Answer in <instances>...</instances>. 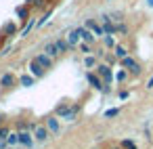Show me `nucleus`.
Listing matches in <instances>:
<instances>
[{"label":"nucleus","mask_w":153,"mask_h":149,"mask_svg":"<svg viewBox=\"0 0 153 149\" xmlns=\"http://www.w3.org/2000/svg\"><path fill=\"white\" fill-rule=\"evenodd\" d=\"M97 74L103 78V82L105 84H111V80H113V74H111V67L109 65H103V63H97Z\"/></svg>","instance_id":"obj_1"},{"label":"nucleus","mask_w":153,"mask_h":149,"mask_svg":"<svg viewBox=\"0 0 153 149\" xmlns=\"http://www.w3.org/2000/svg\"><path fill=\"white\" fill-rule=\"evenodd\" d=\"M78 113V107H69V105H59L57 107V115L65 118V120H74Z\"/></svg>","instance_id":"obj_2"},{"label":"nucleus","mask_w":153,"mask_h":149,"mask_svg":"<svg viewBox=\"0 0 153 149\" xmlns=\"http://www.w3.org/2000/svg\"><path fill=\"white\" fill-rule=\"evenodd\" d=\"M30 74H32L34 78H42V76L46 74V69L40 65V61H38V59H32V63H30Z\"/></svg>","instance_id":"obj_3"},{"label":"nucleus","mask_w":153,"mask_h":149,"mask_svg":"<svg viewBox=\"0 0 153 149\" xmlns=\"http://www.w3.org/2000/svg\"><path fill=\"white\" fill-rule=\"evenodd\" d=\"M86 80H88V84H90L92 88H97V90H103V86H105V84H103V78H101L99 74H92V72H90V74L86 76Z\"/></svg>","instance_id":"obj_4"},{"label":"nucleus","mask_w":153,"mask_h":149,"mask_svg":"<svg viewBox=\"0 0 153 149\" xmlns=\"http://www.w3.org/2000/svg\"><path fill=\"white\" fill-rule=\"evenodd\" d=\"M34 136H36V141H46V139H48V128H46V124H36V126H34Z\"/></svg>","instance_id":"obj_5"},{"label":"nucleus","mask_w":153,"mask_h":149,"mask_svg":"<svg viewBox=\"0 0 153 149\" xmlns=\"http://www.w3.org/2000/svg\"><path fill=\"white\" fill-rule=\"evenodd\" d=\"M80 40H82V28L71 30V32H69V36H67V42H69L71 46H76V44H80Z\"/></svg>","instance_id":"obj_6"},{"label":"nucleus","mask_w":153,"mask_h":149,"mask_svg":"<svg viewBox=\"0 0 153 149\" xmlns=\"http://www.w3.org/2000/svg\"><path fill=\"white\" fill-rule=\"evenodd\" d=\"M15 82H17L15 74H4L2 78H0V86L2 88H11V86H15Z\"/></svg>","instance_id":"obj_7"},{"label":"nucleus","mask_w":153,"mask_h":149,"mask_svg":"<svg viewBox=\"0 0 153 149\" xmlns=\"http://www.w3.org/2000/svg\"><path fill=\"white\" fill-rule=\"evenodd\" d=\"M36 59L40 61V65H42L44 69H51V67H53V57H51L48 53H44V55H38Z\"/></svg>","instance_id":"obj_8"},{"label":"nucleus","mask_w":153,"mask_h":149,"mask_svg":"<svg viewBox=\"0 0 153 149\" xmlns=\"http://www.w3.org/2000/svg\"><path fill=\"white\" fill-rule=\"evenodd\" d=\"M46 128H48V132H59V130H61L59 118H48V120H46Z\"/></svg>","instance_id":"obj_9"},{"label":"nucleus","mask_w":153,"mask_h":149,"mask_svg":"<svg viewBox=\"0 0 153 149\" xmlns=\"http://www.w3.org/2000/svg\"><path fill=\"white\" fill-rule=\"evenodd\" d=\"M19 143H21V145H25V147H32V145H34L32 134H30L27 130H21V132H19Z\"/></svg>","instance_id":"obj_10"},{"label":"nucleus","mask_w":153,"mask_h":149,"mask_svg":"<svg viewBox=\"0 0 153 149\" xmlns=\"http://www.w3.org/2000/svg\"><path fill=\"white\" fill-rule=\"evenodd\" d=\"M103 28H105V34H115V32H117V25L111 23L109 17H103Z\"/></svg>","instance_id":"obj_11"},{"label":"nucleus","mask_w":153,"mask_h":149,"mask_svg":"<svg viewBox=\"0 0 153 149\" xmlns=\"http://www.w3.org/2000/svg\"><path fill=\"white\" fill-rule=\"evenodd\" d=\"M82 40H84V42H88V44H92V42L97 40V36H94V32H92V30L82 28Z\"/></svg>","instance_id":"obj_12"},{"label":"nucleus","mask_w":153,"mask_h":149,"mask_svg":"<svg viewBox=\"0 0 153 149\" xmlns=\"http://www.w3.org/2000/svg\"><path fill=\"white\" fill-rule=\"evenodd\" d=\"M34 80H36V78H34L32 74H23V76L19 78V84H21L23 88H30V86H34Z\"/></svg>","instance_id":"obj_13"},{"label":"nucleus","mask_w":153,"mask_h":149,"mask_svg":"<svg viewBox=\"0 0 153 149\" xmlns=\"http://www.w3.org/2000/svg\"><path fill=\"white\" fill-rule=\"evenodd\" d=\"M15 34H17V23L15 21H9L4 25V30H2V36H15Z\"/></svg>","instance_id":"obj_14"},{"label":"nucleus","mask_w":153,"mask_h":149,"mask_svg":"<svg viewBox=\"0 0 153 149\" xmlns=\"http://www.w3.org/2000/svg\"><path fill=\"white\" fill-rule=\"evenodd\" d=\"M103 42H105L107 48H115V38H113V34H105V36H103Z\"/></svg>","instance_id":"obj_15"},{"label":"nucleus","mask_w":153,"mask_h":149,"mask_svg":"<svg viewBox=\"0 0 153 149\" xmlns=\"http://www.w3.org/2000/svg\"><path fill=\"white\" fill-rule=\"evenodd\" d=\"M57 48H59V53H67V51L71 48V44H69L67 40L61 38V40H57Z\"/></svg>","instance_id":"obj_16"},{"label":"nucleus","mask_w":153,"mask_h":149,"mask_svg":"<svg viewBox=\"0 0 153 149\" xmlns=\"http://www.w3.org/2000/svg\"><path fill=\"white\" fill-rule=\"evenodd\" d=\"M46 53H48L51 57H57V55H61V53H59V48H57V42H48V44H46Z\"/></svg>","instance_id":"obj_17"},{"label":"nucleus","mask_w":153,"mask_h":149,"mask_svg":"<svg viewBox=\"0 0 153 149\" xmlns=\"http://www.w3.org/2000/svg\"><path fill=\"white\" fill-rule=\"evenodd\" d=\"M113 51H115V57H117V59H124V57L128 55V51H126L122 44H115V48H113Z\"/></svg>","instance_id":"obj_18"},{"label":"nucleus","mask_w":153,"mask_h":149,"mask_svg":"<svg viewBox=\"0 0 153 149\" xmlns=\"http://www.w3.org/2000/svg\"><path fill=\"white\" fill-rule=\"evenodd\" d=\"M7 143L13 147V145H17L19 143V132H9V136H7Z\"/></svg>","instance_id":"obj_19"},{"label":"nucleus","mask_w":153,"mask_h":149,"mask_svg":"<svg viewBox=\"0 0 153 149\" xmlns=\"http://www.w3.org/2000/svg\"><path fill=\"white\" fill-rule=\"evenodd\" d=\"M120 61H122V67H126V69H130V67L134 65V59H132V57H128V55H126L124 59H120Z\"/></svg>","instance_id":"obj_20"},{"label":"nucleus","mask_w":153,"mask_h":149,"mask_svg":"<svg viewBox=\"0 0 153 149\" xmlns=\"http://www.w3.org/2000/svg\"><path fill=\"white\" fill-rule=\"evenodd\" d=\"M32 28H36V21L32 19V21H27V25L23 28V32H21V36H27L30 32H32Z\"/></svg>","instance_id":"obj_21"},{"label":"nucleus","mask_w":153,"mask_h":149,"mask_svg":"<svg viewBox=\"0 0 153 149\" xmlns=\"http://www.w3.org/2000/svg\"><path fill=\"white\" fill-rule=\"evenodd\" d=\"M120 145H122V149H136V143H134V141H128V139L122 141Z\"/></svg>","instance_id":"obj_22"},{"label":"nucleus","mask_w":153,"mask_h":149,"mask_svg":"<svg viewBox=\"0 0 153 149\" xmlns=\"http://www.w3.org/2000/svg\"><path fill=\"white\" fill-rule=\"evenodd\" d=\"M15 13H17V17H21V19H27V9H25V7H19Z\"/></svg>","instance_id":"obj_23"},{"label":"nucleus","mask_w":153,"mask_h":149,"mask_svg":"<svg viewBox=\"0 0 153 149\" xmlns=\"http://www.w3.org/2000/svg\"><path fill=\"white\" fill-rule=\"evenodd\" d=\"M84 65H86V67H97V59H94V57H86V59H84Z\"/></svg>","instance_id":"obj_24"},{"label":"nucleus","mask_w":153,"mask_h":149,"mask_svg":"<svg viewBox=\"0 0 153 149\" xmlns=\"http://www.w3.org/2000/svg\"><path fill=\"white\" fill-rule=\"evenodd\" d=\"M117 113H120V107H113V109H107L105 111V118H115Z\"/></svg>","instance_id":"obj_25"},{"label":"nucleus","mask_w":153,"mask_h":149,"mask_svg":"<svg viewBox=\"0 0 153 149\" xmlns=\"http://www.w3.org/2000/svg\"><path fill=\"white\" fill-rule=\"evenodd\" d=\"M80 51H82V53H90V44L84 42V40H80Z\"/></svg>","instance_id":"obj_26"},{"label":"nucleus","mask_w":153,"mask_h":149,"mask_svg":"<svg viewBox=\"0 0 153 149\" xmlns=\"http://www.w3.org/2000/svg\"><path fill=\"white\" fill-rule=\"evenodd\" d=\"M9 132H11V130H9L7 126L0 124V139H7V136H9Z\"/></svg>","instance_id":"obj_27"},{"label":"nucleus","mask_w":153,"mask_h":149,"mask_svg":"<svg viewBox=\"0 0 153 149\" xmlns=\"http://www.w3.org/2000/svg\"><path fill=\"white\" fill-rule=\"evenodd\" d=\"M48 19H51V11H48V13H44V17H42V19H40V21H38L36 25H44V23H46Z\"/></svg>","instance_id":"obj_28"},{"label":"nucleus","mask_w":153,"mask_h":149,"mask_svg":"<svg viewBox=\"0 0 153 149\" xmlns=\"http://www.w3.org/2000/svg\"><path fill=\"white\" fill-rule=\"evenodd\" d=\"M128 72H130V74H132V76H138V74H140V67H138V65H136V63H134V65H132V67H130V69H128Z\"/></svg>","instance_id":"obj_29"},{"label":"nucleus","mask_w":153,"mask_h":149,"mask_svg":"<svg viewBox=\"0 0 153 149\" xmlns=\"http://www.w3.org/2000/svg\"><path fill=\"white\" fill-rule=\"evenodd\" d=\"M115 80H117V82L126 80V72H117V74H115Z\"/></svg>","instance_id":"obj_30"},{"label":"nucleus","mask_w":153,"mask_h":149,"mask_svg":"<svg viewBox=\"0 0 153 149\" xmlns=\"http://www.w3.org/2000/svg\"><path fill=\"white\" fill-rule=\"evenodd\" d=\"M44 2H46V0H36V2H34V4H36L38 9H44Z\"/></svg>","instance_id":"obj_31"},{"label":"nucleus","mask_w":153,"mask_h":149,"mask_svg":"<svg viewBox=\"0 0 153 149\" xmlns=\"http://www.w3.org/2000/svg\"><path fill=\"white\" fill-rule=\"evenodd\" d=\"M128 95H130L128 90H122V92H120V99H128Z\"/></svg>","instance_id":"obj_32"},{"label":"nucleus","mask_w":153,"mask_h":149,"mask_svg":"<svg viewBox=\"0 0 153 149\" xmlns=\"http://www.w3.org/2000/svg\"><path fill=\"white\" fill-rule=\"evenodd\" d=\"M7 145H9V143H7V139H0V149H4Z\"/></svg>","instance_id":"obj_33"},{"label":"nucleus","mask_w":153,"mask_h":149,"mask_svg":"<svg viewBox=\"0 0 153 149\" xmlns=\"http://www.w3.org/2000/svg\"><path fill=\"white\" fill-rule=\"evenodd\" d=\"M147 88H153V76H151V80L147 82Z\"/></svg>","instance_id":"obj_34"},{"label":"nucleus","mask_w":153,"mask_h":149,"mask_svg":"<svg viewBox=\"0 0 153 149\" xmlns=\"http://www.w3.org/2000/svg\"><path fill=\"white\" fill-rule=\"evenodd\" d=\"M107 149H122V145H109Z\"/></svg>","instance_id":"obj_35"},{"label":"nucleus","mask_w":153,"mask_h":149,"mask_svg":"<svg viewBox=\"0 0 153 149\" xmlns=\"http://www.w3.org/2000/svg\"><path fill=\"white\" fill-rule=\"evenodd\" d=\"M147 4H149V7H151V9H153V0H147Z\"/></svg>","instance_id":"obj_36"},{"label":"nucleus","mask_w":153,"mask_h":149,"mask_svg":"<svg viewBox=\"0 0 153 149\" xmlns=\"http://www.w3.org/2000/svg\"><path fill=\"white\" fill-rule=\"evenodd\" d=\"M25 2H27V4H32V2H36V0H25Z\"/></svg>","instance_id":"obj_37"},{"label":"nucleus","mask_w":153,"mask_h":149,"mask_svg":"<svg viewBox=\"0 0 153 149\" xmlns=\"http://www.w3.org/2000/svg\"><path fill=\"white\" fill-rule=\"evenodd\" d=\"M0 124H2V115H0Z\"/></svg>","instance_id":"obj_38"}]
</instances>
